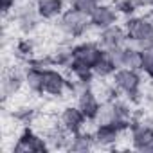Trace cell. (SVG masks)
<instances>
[{
	"label": "cell",
	"mask_w": 153,
	"mask_h": 153,
	"mask_svg": "<svg viewBox=\"0 0 153 153\" xmlns=\"http://www.w3.org/2000/svg\"><path fill=\"white\" fill-rule=\"evenodd\" d=\"M124 29L128 40L140 51L153 47V20L144 16H130Z\"/></svg>",
	"instance_id": "cell-1"
},
{
	"label": "cell",
	"mask_w": 153,
	"mask_h": 153,
	"mask_svg": "<svg viewBox=\"0 0 153 153\" xmlns=\"http://www.w3.org/2000/svg\"><path fill=\"white\" fill-rule=\"evenodd\" d=\"M105 49L94 42H83L72 47V63L68 68H94V65L103 56Z\"/></svg>",
	"instance_id": "cell-2"
},
{
	"label": "cell",
	"mask_w": 153,
	"mask_h": 153,
	"mask_svg": "<svg viewBox=\"0 0 153 153\" xmlns=\"http://www.w3.org/2000/svg\"><path fill=\"white\" fill-rule=\"evenodd\" d=\"M25 85L31 92H43V68L40 67H29L24 74Z\"/></svg>",
	"instance_id": "cell-20"
},
{
	"label": "cell",
	"mask_w": 153,
	"mask_h": 153,
	"mask_svg": "<svg viewBox=\"0 0 153 153\" xmlns=\"http://www.w3.org/2000/svg\"><path fill=\"white\" fill-rule=\"evenodd\" d=\"M126 42H128L126 29L119 27L117 24L108 27V29H105V31H101V34H99V45L105 51H115V49L123 47Z\"/></svg>",
	"instance_id": "cell-12"
},
{
	"label": "cell",
	"mask_w": 153,
	"mask_h": 153,
	"mask_svg": "<svg viewBox=\"0 0 153 153\" xmlns=\"http://www.w3.org/2000/svg\"><path fill=\"white\" fill-rule=\"evenodd\" d=\"M117 65V68H137L140 70L142 63V51L139 47H119L115 51H108Z\"/></svg>",
	"instance_id": "cell-5"
},
{
	"label": "cell",
	"mask_w": 153,
	"mask_h": 153,
	"mask_svg": "<svg viewBox=\"0 0 153 153\" xmlns=\"http://www.w3.org/2000/svg\"><path fill=\"white\" fill-rule=\"evenodd\" d=\"M36 11L43 20L59 18L65 13V0H36Z\"/></svg>",
	"instance_id": "cell-14"
},
{
	"label": "cell",
	"mask_w": 153,
	"mask_h": 153,
	"mask_svg": "<svg viewBox=\"0 0 153 153\" xmlns=\"http://www.w3.org/2000/svg\"><path fill=\"white\" fill-rule=\"evenodd\" d=\"M24 83H25V78H24L20 72H16V70L6 72L4 78H2V96H4V99L13 97L22 88Z\"/></svg>",
	"instance_id": "cell-16"
},
{
	"label": "cell",
	"mask_w": 153,
	"mask_h": 153,
	"mask_svg": "<svg viewBox=\"0 0 153 153\" xmlns=\"http://www.w3.org/2000/svg\"><path fill=\"white\" fill-rule=\"evenodd\" d=\"M123 130H119L117 126L114 124H97L96 131H94V140L97 146H112L117 142L119 135H121Z\"/></svg>",
	"instance_id": "cell-15"
},
{
	"label": "cell",
	"mask_w": 153,
	"mask_h": 153,
	"mask_svg": "<svg viewBox=\"0 0 153 153\" xmlns=\"http://www.w3.org/2000/svg\"><path fill=\"white\" fill-rule=\"evenodd\" d=\"M16 52H18L20 56H25V58H29V56L34 52L33 42H31V40H20V42H18V45H16Z\"/></svg>",
	"instance_id": "cell-23"
},
{
	"label": "cell",
	"mask_w": 153,
	"mask_h": 153,
	"mask_svg": "<svg viewBox=\"0 0 153 153\" xmlns=\"http://www.w3.org/2000/svg\"><path fill=\"white\" fill-rule=\"evenodd\" d=\"M59 31L68 36V38H78V36H83L87 33V29L90 27V16L83 15L81 11L78 9H67L61 16H59Z\"/></svg>",
	"instance_id": "cell-3"
},
{
	"label": "cell",
	"mask_w": 153,
	"mask_h": 153,
	"mask_svg": "<svg viewBox=\"0 0 153 153\" xmlns=\"http://www.w3.org/2000/svg\"><path fill=\"white\" fill-rule=\"evenodd\" d=\"M117 18H119V13L115 7H112L108 4H99L94 9V13L90 15V25L99 29V31H105V29L115 25Z\"/></svg>",
	"instance_id": "cell-8"
},
{
	"label": "cell",
	"mask_w": 153,
	"mask_h": 153,
	"mask_svg": "<svg viewBox=\"0 0 153 153\" xmlns=\"http://www.w3.org/2000/svg\"><path fill=\"white\" fill-rule=\"evenodd\" d=\"M140 6H146V7H153V0H139Z\"/></svg>",
	"instance_id": "cell-25"
},
{
	"label": "cell",
	"mask_w": 153,
	"mask_h": 153,
	"mask_svg": "<svg viewBox=\"0 0 153 153\" xmlns=\"http://www.w3.org/2000/svg\"><path fill=\"white\" fill-rule=\"evenodd\" d=\"M72 85H68V79L54 68H43V92L49 96H63Z\"/></svg>",
	"instance_id": "cell-7"
},
{
	"label": "cell",
	"mask_w": 153,
	"mask_h": 153,
	"mask_svg": "<svg viewBox=\"0 0 153 153\" xmlns=\"http://www.w3.org/2000/svg\"><path fill=\"white\" fill-rule=\"evenodd\" d=\"M87 117L83 115V112L78 106H67L61 114H59V126L63 130H67L70 135L81 131V128L85 126Z\"/></svg>",
	"instance_id": "cell-10"
},
{
	"label": "cell",
	"mask_w": 153,
	"mask_h": 153,
	"mask_svg": "<svg viewBox=\"0 0 153 153\" xmlns=\"http://www.w3.org/2000/svg\"><path fill=\"white\" fill-rule=\"evenodd\" d=\"M140 7L139 0H117L115 2V9L117 13H123L126 16H133V13Z\"/></svg>",
	"instance_id": "cell-21"
},
{
	"label": "cell",
	"mask_w": 153,
	"mask_h": 153,
	"mask_svg": "<svg viewBox=\"0 0 153 153\" xmlns=\"http://www.w3.org/2000/svg\"><path fill=\"white\" fill-rule=\"evenodd\" d=\"M78 108L83 112V115L87 117V121H96L97 112L101 108V103H99L96 92L90 87L81 88L78 92Z\"/></svg>",
	"instance_id": "cell-11"
},
{
	"label": "cell",
	"mask_w": 153,
	"mask_h": 153,
	"mask_svg": "<svg viewBox=\"0 0 153 153\" xmlns=\"http://www.w3.org/2000/svg\"><path fill=\"white\" fill-rule=\"evenodd\" d=\"M70 133L67 130H63L61 126H54L45 133V140L49 144V149H61V148H68L70 142Z\"/></svg>",
	"instance_id": "cell-17"
},
{
	"label": "cell",
	"mask_w": 153,
	"mask_h": 153,
	"mask_svg": "<svg viewBox=\"0 0 153 153\" xmlns=\"http://www.w3.org/2000/svg\"><path fill=\"white\" fill-rule=\"evenodd\" d=\"M96 146V140H94V135L92 133H87V131H78L70 137V142H68V149L70 151H88Z\"/></svg>",
	"instance_id": "cell-19"
},
{
	"label": "cell",
	"mask_w": 153,
	"mask_h": 153,
	"mask_svg": "<svg viewBox=\"0 0 153 153\" xmlns=\"http://www.w3.org/2000/svg\"><path fill=\"white\" fill-rule=\"evenodd\" d=\"M16 7V0H2V13L7 15Z\"/></svg>",
	"instance_id": "cell-24"
},
{
	"label": "cell",
	"mask_w": 153,
	"mask_h": 153,
	"mask_svg": "<svg viewBox=\"0 0 153 153\" xmlns=\"http://www.w3.org/2000/svg\"><path fill=\"white\" fill-rule=\"evenodd\" d=\"M15 20H16V25L18 29L24 33V34H31L36 27H38V22H40V15L36 11V7H27V6H22V7H15Z\"/></svg>",
	"instance_id": "cell-13"
},
{
	"label": "cell",
	"mask_w": 153,
	"mask_h": 153,
	"mask_svg": "<svg viewBox=\"0 0 153 153\" xmlns=\"http://www.w3.org/2000/svg\"><path fill=\"white\" fill-rule=\"evenodd\" d=\"M140 74L137 68H117L114 74V87L128 99H135L140 92Z\"/></svg>",
	"instance_id": "cell-4"
},
{
	"label": "cell",
	"mask_w": 153,
	"mask_h": 153,
	"mask_svg": "<svg viewBox=\"0 0 153 153\" xmlns=\"http://www.w3.org/2000/svg\"><path fill=\"white\" fill-rule=\"evenodd\" d=\"M131 144L139 151H153V126L146 123L131 124Z\"/></svg>",
	"instance_id": "cell-9"
},
{
	"label": "cell",
	"mask_w": 153,
	"mask_h": 153,
	"mask_svg": "<svg viewBox=\"0 0 153 153\" xmlns=\"http://www.w3.org/2000/svg\"><path fill=\"white\" fill-rule=\"evenodd\" d=\"M92 70H94V76H96V78H108V76H114V74H115L117 65H115L112 54H110L108 51H105L103 56L99 58V61L94 65Z\"/></svg>",
	"instance_id": "cell-18"
},
{
	"label": "cell",
	"mask_w": 153,
	"mask_h": 153,
	"mask_svg": "<svg viewBox=\"0 0 153 153\" xmlns=\"http://www.w3.org/2000/svg\"><path fill=\"white\" fill-rule=\"evenodd\" d=\"M49 144L45 140V137L27 130L20 135V139L16 140V144L13 146V153H40V151H47Z\"/></svg>",
	"instance_id": "cell-6"
},
{
	"label": "cell",
	"mask_w": 153,
	"mask_h": 153,
	"mask_svg": "<svg viewBox=\"0 0 153 153\" xmlns=\"http://www.w3.org/2000/svg\"><path fill=\"white\" fill-rule=\"evenodd\" d=\"M140 70L153 79V47L142 51V63H140Z\"/></svg>",
	"instance_id": "cell-22"
}]
</instances>
